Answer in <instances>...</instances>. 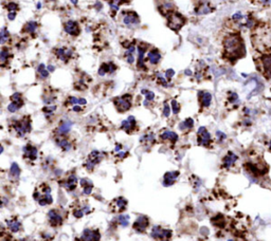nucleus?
Masks as SVG:
<instances>
[{
    "label": "nucleus",
    "mask_w": 271,
    "mask_h": 241,
    "mask_svg": "<svg viewBox=\"0 0 271 241\" xmlns=\"http://www.w3.org/2000/svg\"><path fill=\"white\" fill-rule=\"evenodd\" d=\"M223 47H225L226 52L230 56H239L243 51V43L242 39L238 35H229L226 37L223 41Z\"/></svg>",
    "instance_id": "obj_1"
},
{
    "label": "nucleus",
    "mask_w": 271,
    "mask_h": 241,
    "mask_svg": "<svg viewBox=\"0 0 271 241\" xmlns=\"http://www.w3.org/2000/svg\"><path fill=\"white\" fill-rule=\"evenodd\" d=\"M13 128L18 136H23L26 133L31 131V122L29 118H23L21 121H17L14 123Z\"/></svg>",
    "instance_id": "obj_2"
},
{
    "label": "nucleus",
    "mask_w": 271,
    "mask_h": 241,
    "mask_svg": "<svg viewBox=\"0 0 271 241\" xmlns=\"http://www.w3.org/2000/svg\"><path fill=\"white\" fill-rule=\"evenodd\" d=\"M114 105L121 112L129 110V108L131 107V96L129 94L128 95L126 94V95H123L121 98H116L114 99Z\"/></svg>",
    "instance_id": "obj_3"
},
{
    "label": "nucleus",
    "mask_w": 271,
    "mask_h": 241,
    "mask_svg": "<svg viewBox=\"0 0 271 241\" xmlns=\"http://www.w3.org/2000/svg\"><path fill=\"white\" fill-rule=\"evenodd\" d=\"M171 232L168 230H164L161 226H154L151 230V237L154 239L161 240V241H167L171 238Z\"/></svg>",
    "instance_id": "obj_4"
},
{
    "label": "nucleus",
    "mask_w": 271,
    "mask_h": 241,
    "mask_svg": "<svg viewBox=\"0 0 271 241\" xmlns=\"http://www.w3.org/2000/svg\"><path fill=\"white\" fill-rule=\"evenodd\" d=\"M102 159H103V155H102L100 151L94 150V151H92V152L90 153V155H89L88 160H87V162L84 164V166H85L87 169L91 170L94 166H95V164L101 162Z\"/></svg>",
    "instance_id": "obj_5"
},
{
    "label": "nucleus",
    "mask_w": 271,
    "mask_h": 241,
    "mask_svg": "<svg viewBox=\"0 0 271 241\" xmlns=\"http://www.w3.org/2000/svg\"><path fill=\"white\" fill-rule=\"evenodd\" d=\"M184 23V18L181 16L180 14H173L170 16V19H168V27L174 30V31H178Z\"/></svg>",
    "instance_id": "obj_6"
},
{
    "label": "nucleus",
    "mask_w": 271,
    "mask_h": 241,
    "mask_svg": "<svg viewBox=\"0 0 271 241\" xmlns=\"http://www.w3.org/2000/svg\"><path fill=\"white\" fill-rule=\"evenodd\" d=\"M126 206H127V201H126L124 198H122V197L116 198L112 202L109 204L110 210H112V212H116V213H118V212L119 213L123 212V210L126 208Z\"/></svg>",
    "instance_id": "obj_7"
},
{
    "label": "nucleus",
    "mask_w": 271,
    "mask_h": 241,
    "mask_svg": "<svg viewBox=\"0 0 271 241\" xmlns=\"http://www.w3.org/2000/svg\"><path fill=\"white\" fill-rule=\"evenodd\" d=\"M198 144L202 146H209L211 143V135L205 127H200L198 129Z\"/></svg>",
    "instance_id": "obj_8"
},
{
    "label": "nucleus",
    "mask_w": 271,
    "mask_h": 241,
    "mask_svg": "<svg viewBox=\"0 0 271 241\" xmlns=\"http://www.w3.org/2000/svg\"><path fill=\"white\" fill-rule=\"evenodd\" d=\"M100 238L101 235L99 233V231L87 228V230L84 231L81 239L82 241H100Z\"/></svg>",
    "instance_id": "obj_9"
},
{
    "label": "nucleus",
    "mask_w": 271,
    "mask_h": 241,
    "mask_svg": "<svg viewBox=\"0 0 271 241\" xmlns=\"http://www.w3.org/2000/svg\"><path fill=\"white\" fill-rule=\"evenodd\" d=\"M147 226H148V219L145 216H140V217L135 221V223H133V230L138 233H143Z\"/></svg>",
    "instance_id": "obj_10"
},
{
    "label": "nucleus",
    "mask_w": 271,
    "mask_h": 241,
    "mask_svg": "<svg viewBox=\"0 0 271 241\" xmlns=\"http://www.w3.org/2000/svg\"><path fill=\"white\" fill-rule=\"evenodd\" d=\"M123 22H124V24H126L127 27H135V26H138L140 20H139L137 14L127 13L123 17Z\"/></svg>",
    "instance_id": "obj_11"
},
{
    "label": "nucleus",
    "mask_w": 271,
    "mask_h": 241,
    "mask_svg": "<svg viewBox=\"0 0 271 241\" xmlns=\"http://www.w3.org/2000/svg\"><path fill=\"white\" fill-rule=\"evenodd\" d=\"M55 55L58 59H61V60L63 61H68V59L70 58L71 55H72V50L70 49H64V48H61V49H56L55 50Z\"/></svg>",
    "instance_id": "obj_12"
},
{
    "label": "nucleus",
    "mask_w": 271,
    "mask_h": 241,
    "mask_svg": "<svg viewBox=\"0 0 271 241\" xmlns=\"http://www.w3.org/2000/svg\"><path fill=\"white\" fill-rule=\"evenodd\" d=\"M116 70V66L113 63H108V64H101L100 69H99V75L104 76L105 74H112L114 71Z\"/></svg>",
    "instance_id": "obj_13"
},
{
    "label": "nucleus",
    "mask_w": 271,
    "mask_h": 241,
    "mask_svg": "<svg viewBox=\"0 0 271 241\" xmlns=\"http://www.w3.org/2000/svg\"><path fill=\"white\" fill-rule=\"evenodd\" d=\"M23 156L31 161L36 160L37 158V149L32 145H27L23 147Z\"/></svg>",
    "instance_id": "obj_14"
},
{
    "label": "nucleus",
    "mask_w": 271,
    "mask_h": 241,
    "mask_svg": "<svg viewBox=\"0 0 271 241\" xmlns=\"http://www.w3.org/2000/svg\"><path fill=\"white\" fill-rule=\"evenodd\" d=\"M179 177V171H171V172H166L163 178V185L164 186H170L174 184L176 179Z\"/></svg>",
    "instance_id": "obj_15"
},
{
    "label": "nucleus",
    "mask_w": 271,
    "mask_h": 241,
    "mask_svg": "<svg viewBox=\"0 0 271 241\" xmlns=\"http://www.w3.org/2000/svg\"><path fill=\"white\" fill-rule=\"evenodd\" d=\"M135 127H136V118H133V116H129L127 120L122 122L121 128L123 129V130H125L126 132L133 131V129H135Z\"/></svg>",
    "instance_id": "obj_16"
},
{
    "label": "nucleus",
    "mask_w": 271,
    "mask_h": 241,
    "mask_svg": "<svg viewBox=\"0 0 271 241\" xmlns=\"http://www.w3.org/2000/svg\"><path fill=\"white\" fill-rule=\"evenodd\" d=\"M65 31L66 33L70 34V35H78V26L75 21L69 20L65 23Z\"/></svg>",
    "instance_id": "obj_17"
},
{
    "label": "nucleus",
    "mask_w": 271,
    "mask_h": 241,
    "mask_svg": "<svg viewBox=\"0 0 271 241\" xmlns=\"http://www.w3.org/2000/svg\"><path fill=\"white\" fill-rule=\"evenodd\" d=\"M237 159H238V156L235 155V153H233V152H228V155L225 156V158H223V167H226V168H229V167H231V166L233 165V164H234L236 161H237Z\"/></svg>",
    "instance_id": "obj_18"
},
{
    "label": "nucleus",
    "mask_w": 271,
    "mask_h": 241,
    "mask_svg": "<svg viewBox=\"0 0 271 241\" xmlns=\"http://www.w3.org/2000/svg\"><path fill=\"white\" fill-rule=\"evenodd\" d=\"M49 221H50V223L53 226H56V225H61V216L59 215L58 213L56 212V210H51V212H49Z\"/></svg>",
    "instance_id": "obj_19"
},
{
    "label": "nucleus",
    "mask_w": 271,
    "mask_h": 241,
    "mask_svg": "<svg viewBox=\"0 0 271 241\" xmlns=\"http://www.w3.org/2000/svg\"><path fill=\"white\" fill-rule=\"evenodd\" d=\"M160 139H162L163 141H171V143H175L178 140V135L171 130H165L160 135Z\"/></svg>",
    "instance_id": "obj_20"
},
{
    "label": "nucleus",
    "mask_w": 271,
    "mask_h": 241,
    "mask_svg": "<svg viewBox=\"0 0 271 241\" xmlns=\"http://www.w3.org/2000/svg\"><path fill=\"white\" fill-rule=\"evenodd\" d=\"M7 227H9V230L11 231V232L17 233V232H19V231H20L21 224H20V222L16 219V218H13V219L7 220Z\"/></svg>",
    "instance_id": "obj_21"
},
{
    "label": "nucleus",
    "mask_w": 271,
    "mask_h": 241,
    "mask_svg": "<svg viewBox=\"0 0 271 241\" xmlns=\"http://www.w3.org/2000/svg\"><path fill=\"white\" fill-rule=\"evenodd\" d=\"M147 59L150 64H157L161 60V54L159 53L157 50H151L150 53L147 54Z\"/></svg>",
    "instance_id": "obj_22"
},
{
    "label": "nucleus",
    "mask_w": 271,
    "mask_h": 241,
    "mask_svg": "<svg viewBox=\"0 0 271 241\" xmlns=\"http://www.w3.org/2000/svg\"><path fill=\"white\" fill-rule=\"evenodd\" d=\"M262 64H263V68H264L266 75L271 77V55H267L263 57Z\"/></svg>",
    "instance_id": "obj_23"
},
{
    "label": "nucleus",
    "mask_w": 271,
    "mask_h": 241,
    "mask_svg": "<svg viewBox=\"0 0 271 241\" xmlns=\"http://www.w3.org/2000/svg\"><path fill=\"white\" fill-rule=\"evenodd\" d=\"M200 99H201V104H202L203 107H209L212 103V95L209 92H200Z\"/></svg>",
    "instance_id": "obj_24"
},
{
    "label": "nucleus",
    "mask_w": 271,
    "mask_h": 241,
    "mask_svg": "<svg viewBox=\"0 0 271 241\" xmlns=\"http://www.w3.org/2000/svg\"><path fill=\"white\" fill-rule=\"evenodd\" d=\"M81 184H82V186H83V188H84V193H86V195L91 193V192H92V188H93V184H92V182H91L90 180H88V179H82Z\"/></svg>",
    "instance_id": "obj_25"
},
{
    "label": "nucleus",
    "mask_w": 271,
    "mask_h": 241,
    "mask_svg": "<svg viewBox=\"0 0 271 241\" xmlns=\"http://www.w3.org/2000/svg\"><path fill=\"white\" fill-rule=\"evenodd\" d=\"M76 183H78V179H76L75 176H70L68 178V180H67L66 188L71 192V190H73L76 187Z\"/></svg>",
    "instance_id": "obj_26"
},
{
    "label": "nucleus",
    "mask_w": 271,
    "mask_h": 241,
    "mask_svg": "<svg viewBox=\"0 0 271 241\" xmlns=\"http://www.w3.org/2000/svg\"><path fill=\"white\" fill-rule=\"evenodd\" d=\"M144 55H145V49L142 47H138V67L143 68L144 67Z\"/></svg>",
    "instance_id": "obj_27"
},
{
    "label": "nucleus",
    "mask_w": 271,
    "mask_h": 241,
    "mask_svg": "<svg viewBox=\"0 0 271 241\" xmlns=\"http://www.w3.org/2000/svg\"><path fill=\"white\" fill-rule=\"evenodd\" d=\"M57 145L65 151H68L71 149V144L68 140H66V139H59V140L57 141Z\"/></svg>",
    "instance_id": "obj_28"
},
{
    "label": "nucleus",
    "mask_w": 271,
    "mask_h": 241,
    "mask_svg": "<svg viewBox=\"0 0 271 241\" xmlns=\"http://www.w3.org/2000/svg\"><path fill=\"white\" fill-rule=\"evenodd\" d=\"M71 126H72V123H71V122H68V121L64 122V123L61 124V126H59V128H58V132L61 133V135H65V133H67L69 130H70V129H71Z\"/></svg>",
    "instance_id": "obj_29"
},
{
    "label": "nucleus",
    "mask_w": 271,
    "mask_h": 241,
    "mask_svg": "<svg viewBox=\"0 0 271 241\" xmlns=\"http://www.w3.org/2000/svg\"><path fill=\"white\" fill-rule=\"evenodd\" d=\"M211 12H212V9L208 6V3H203V4H201L199 7H198V10L196 11V13H197L198 15H205V14L211 13Z\"/></svg>",
    "instance_id": "obj_30"
},
{
    "label": "nucleus",
    "mask_w": 271,
    "mask_h": 241,
    "mask_svg": "<svg viewBox=\"0 0 271 241\" xmlns=\"http://www.w3.org/2000/svg\"><path fill=\"white\" fill-rule=\"evenodd\" d=\"M9 37H10V33L9 31L6 28H2L1 32H0V43L2 44H6V40H9Z\"/></svg>",
    "instance_id": "obj_31"
},
{
    "label": "nucleus",
    "mask_w": 271,
    "mask_h": 241,
    "mask_svg": "<svg viewBox=\"0 0 271 241\" xmlns=\"http://www.w3.org/2000/svg\"><path fill=\"white\" fill-rule=\"evenodd\" d=\"M86 99L84 98H74V96H71L68 99V104H73V105H86Z\"/></svg>",
    "instance_id": "obj_32"
},
{
    "label": "nucleus",
    "mask_w": 271,
    "mask_h": 241,
    "mask_svg": "<svg viewBox=\"0 0 271 241\" xmlns=\"http://www.w3.org/2000/svg\"><path fill=\"white\" fill-rule=\"evenodd\" d=\"M37 27H38V24H37V22L35 21H30L27 23L26 28H24V30H26V32H28V33H34V32L36 31Z\"/></svg>",
    "instance_id": "obj_33"
},
{
    "label": "nucleus",
    "mask_w": 271,
    "mask_h": 241,
    "mask_svg": "<svg viewBox=\"0 0 271 241\" xmlns=\"http://www.w3.org/2000/svg\"><path fill=\"white\" fill-rule=\"evenodd\" d=\"M38 73L40 74V77L41 78H47L49 76V71L48 69H46V66L43 64H39L38 67Z\"/></svg>",
    "instance_id": "obj_34"
},
{
    "label": "nucleus",
    "mask_w": 271,
    "mask_h": 241,
    "mask_svg": "<svg viewBox=\"0 0 271 241\" xmlns=\"http://www.w3.org/2000/svg\"><path fill=\"white\" fill-rule=\"evenodd\" d=\"M194 126V121L192 118H186L183 123L180 124V129H190Z\"/></svg>",
    "instance_id": "obj_35"
},
{
    "label": "nucleus",
    "mask_w": 271,
    "mask_h": 241,
    "mask_svg": "<svg viewBox=\"0 0 271 241\" xmlns=\"http://www.w3.org/2000/svg\"><path fill=\"white\" fill-rule=\"evenodd\" d=\"M141 142H142V143L154 144V142H155V136H154L153 133H150V135H145L144 136H142V138H141Z\"/></svg>",
    "instance_id": "obj_36"
},
{
    "label": "nucleus",
    "mask_w": 271,
    "mask_h": 241,
    "mask_svg": "<svg viewBox=\"0 0 271 241\" xmlns=\"http://www.w3.org/2000/svg\"><path fill=\"white\" fill-rule=\"evenodd\" d=\"M9 55H10L9 50H7V49H2L1 53H0V63H1V64H3L7 60Z\"/></svg>",
    "instance_id": "obj_37"
},
{
    "label": "nucleus",
    "mask_w": 271,
    "mask_h": 241,
    "mask_svg": "<svg viewBox=\"0 0 271 241\" xmlns=\"http://www.w3.org/2000/svg\"><path fill=\"white\" fill-rule=\"evenodd\" d=\"M22 106V104L20 103H16V102H12L11 104H10L9 106H7V110L10 111V112H15V111H17L19 108Z\"/></svg>",
    "instance_id": "obj_38"
},
{
    "label": "nucleus",
    "mask_w": 271,
    "mask_h": 241,
    "mask_svg": "<svg viewBox=\"0 0 271 241\" xmlns=\"http://www.w3.org/2000/svg\"><path fill=\"white\" fill-rule=\"evenodd\" d=\"M121 3H122V0H111V1L109 2V6H110L112 11L116 12V11H119V9H120Z\"/></svg>",
    "instance_id": "obj_39"
},
{
    "label": "nucleus",
    "mask_w": 271,
    "mask_h": 241,
    "mask_svg": "<svg viewBox=\"0 0 271 241\" xmlns=\"http://www.w3.org/2000/svg\"><path fill=\"white\" fill-rule=\"evenodd\" d=\"M10 172H11L12 176H15V177H18L19 176V172H20V169H19L18 165H17L16 163H13L11 166V168H10Z\"/></svg>",
    "instance_id": "obj_40"
},
{
    "label": "nucleus",
    "mask_w": 271,
    "mask_h": 241,
    "mask_svg": "<svg viewBox=\"0 0 271 241\" xmlns=\"http://www.w3.org/2000/svg\"><path fill=\"white\" fill-rule=\"evenodd\" d=\"M142 94L145 95V101H147V102L153 101L154 98H155V94H154V92L148 91V90H144V89L142 90Z\"/></svg>",
    "instance_id": "obj_41"
},
{
    "label": "nucleus",
    "mask_w": 271,
    "mask_h": 241,
    "mask_svg": "<svg viewBox=\"0 0 271 241\" xmlns=\"http://www.w3.org/2000/svg\"><path fill=\"white\" fill-rule=\"evenodd\" d=\"M157 81H158V83L160 84V85H162L164 87L168 86L167 81H166V77H164L162 74H157Z\"/></svg>",
    "instance_id": "obj_42"
},
{
    "label": "nucleus",
    "mask_w": 271,
    "mask_h": 241,
    "mask_svg": "<svg viewBox=\"0 0 271 241\" xmlns=\"http://www.w3.org/2000/svg\"><path fill=\"white\" fill-rule=\"evenodd\" d=\"M119 222H120V224L122 225V226H126V225L128 224V221H129V217L128 216H120L119 217Z\"/></svg>",
    "instance_id": "obj_43"
},
{
    "label": "nucleus",
    "mask_w": 271,
    "mask_h": 241,
    "mask_svg": "<svg viewBox=\"0 0 271 241\" xmlns=\"http://www.w3.org/2000/svg\"><path fill=\"white\" fill-rule=\"evenodd\" d=\"M125 57H126V60H127L128 64H133V63H135V56H133V53H130V52L126 51Z\"/></svg>",
    "instance_id": "obj_44"
},
{
    "label": "nucleus",
    "mask_w": 271,
    "mask_h": 241,
    "mask_svg": "<svg viewBox=\"0 0 271 241\" xmlns=\"http://www.w3.org/2000/svg\"><path fill=\"white\" fill-rule=\"evenodd\" d=\"M171 109H173L174 114H177L179 112V109H180L179 104L175 101V99H173V101H171Z\"/></svg>",
    "instance_id": "obj_45"
},
{
    "label": "nucleus",
    "mask_w": 271,
    "mask_h": 241,
    "mask_svg": "<svg viewBox=\"0 0 271 241\" xmlns=\"http://www.w3.org/2000/svg\"><path fill=\"white\" fill-rule=\"evenodd\" d=\"M229 102L230 103H237L238 102V95L237 93L235 92H230V94H229Z\"/></svg>",
    "instance_id": "obj_46"
},
{
    "label": "nucleus",
    "mask_w": 271,
    "mask_h": 241,
    "mask_svg": "<svg viewBox=\"0 0 271 241\" xmlns=\"http://www.w3.org/2000/svg\"><path fill=\"white\" fill-rule=\"evenodd\" d=\"M243 18H245V16H243V15L242 13H240V12H237V13L233 14V16H232V19H233V20H234V21H236V22L243 20Z\"/></svg>",
    "instance_id": "obj_47"
},
{
    "label": "nucleus",
    "mask_w": 271,
    "mask_h": 241,
    "mask_svg": "<svg viewBox=\"0 0 271 241\" xmlns=\"http://www.w3.org/2000/svg\"><path fill=\"white\" fill-rule=\"evenodd\" d=\"M56 109V106H49V107H44V108L43 109L44 112L47 114V115H49V114H52L55 111Z\"/></svg>",
    "instance_id": "obj_48"
},
{
    "label": "nucleus",
    "mask_w": 271,
    "mask_h": 241,
    "mask_svg": "<svg viewBox=\"0 0 271 241\" xmlns=\"http://www.w3.org/2000/svg\"><path fill=\"white\" fill-rule=\"evenodd\" d=\"M11 99H12V102H16V103L23 104V103H22V99H21V95L19 93H14L13 95L11 96Z\"/></svg>",
    "instance_id": "obj_49"
},
{
    "label": "nucleus",
    "mask_w": 271,
    "mask_h": 241,
    "mask_svg": "<svg viewBox=\"0 0 271 241\" xmlns=\"http://www.w3.org/2000/svg\"><path fill=\"white\" fill-rule=\"evenodd\" d=\"M171 107H170V105L168 104H165L164 105V108H163V115L165 116V118H168L171 114Z\"/></svg>",
    "instance_id": "obj_50"
},
{
    "label": "nucleus",
    "mask_w": 271,
    "mask_h": 241,
    "mask_svg": "<svg viewBox=\"0 0 271 241\" xmlns=\"http://www.w3.org/2000/svg\"><path fill=\"white\" fill-rule=\"evenodd\" d=\"M6 9L9 10V12H15L17 9H18V6H17L15 2H10L6 6Z\"/></svg>",
    "instance_id": "obj_51"
},
{
    "label": "nucleus",
    "mask_w": 271,
    "mask_h": 241,
    "mask_svg": "<svg viewBox=\"0 0 271 241\" xmlns=\"http://www.w3.org/2000/svg\"><path fill=\"white\" fill-rule=\"evenodd\" d=\"M175 75V71L173 70V69H168V70H166L165 72V77L166 79H168V81H171V77Z\"/></svg>",
    "instance_id": "obj_52"
},
{
    "label": "nucleus",
    "mask_w": 271,
    "mask_h": 241,
    "mask_svg": "<svg viewBox=\"0 0 271 241\" xmlns=\"http://www.w3.org/2000/svg\"><path fill=\"white\" fill-rule=\"evenodd\" d=\"M216 136H217V139H218V140H219V141H223L226 138H227L225 133L221 132V131H217V132H216Z\"/></svg>",
    "instance_id": "obj_53"
},
{
    "label": "nucleus",
    "mask_w": 271,
    "mask_h": 241,
    "mask_svg": "<svg viewBox=\"0 0 271 241\" xmlns=\"http://www.w3.org/2000/svg\"><path fill=\"white\" fill-rule=\"evenodd\" d=\"M15 17H16V12H10L9 15H7V18H9L10 20H14Z\"/></svg>",
    "instance_id": "obj_54"
},
{
    "label": "nucleus",
    "mask_w": 271,
    "mask_h": 241,
    "mask_svg": "<svg viewBox=\"0 0 271 241\" xmlns=\"http://www.w3.org/2000/svg\"><path fill=\"white\" fill-rule=\"evenodd\" d=\"M73 111H82V107L79 106V105H74V107H73Z\"/></svg>",
    "instance_id": "obj_55"
},
{
    "label": "nucleus",
    "mask_w": 271,
    "mask_h": 241,
    "mask_svg": "<svg viewBox=\"0 0 271 241\" xmlns=\"http://www.w3.org/2000/svg\"><path fill=\"white\" fill-rule=\"evenodd\" d=\"M48 71L49 72H53L54 71V67L51 66V64H50V66H48Z\"/></svg>",
    "instance_id": "obj_56"
},
{
    "label": "nucleus",
    "mask_w": 271,
    "mask_h": 241,
    "mask_svg": "<svg viewBox=\"0 0 271 241\" xmlns=\"http://www.w3.org/2000/svg\"><path fill=\"white\" fill-rule=\"evenodd\" d=\"M184 73L188 74V75H191V74H192V71H191V70H185Z\"/></svg>",
    "instance_id": "obj_57"
},
{
    "label": "nucleus",
    "mask_w": 271,
    "mask_h": 241,
    "mask_svg": "<svg viewBox=\"0 0 271 241\" xmlns=\"http://www.w3.org/2000/svg\"><path fill=\"white\" fill-rule=\"evenodd\" d=\"M71 2L73 4H76V3H78V0H71Z\"/></svg>",
    "instance_id": "obj_58"
},
{
    "label": "nucleus",
    "mask_w": 271,
    "mask_h": 241,
    "mask_svg": "<svg viewBox=\"0 0 271 241\" xmlns=\"http://www.w3.org/2000/svg\"><path fill=\"white\" fill-rule=\"evenodd\" d=\"M41 7V3H37V9H40Z\"/></svg>",
    "instance_id": "obj_59"
},
{
    "label": "nucleus",
    "mask_w": 271,
    "mask_h": 241,
    "mask_svg": "<svg viewBox=\"0 0 271 241\" xmlns=\"http://www.w3.org/2000/svg\"><path fill=\"white\" fill-rule=\"evenodd\" d=\"M269 149H270V151H271V141H270V148Z\"/></svg>",
    "instance_id": "obj_60"
},
{
    "label": "nucleus",
    "mask_w": 271,
    "mask_h": 241,
    "mask_svg": "<svg viewBox=\"0 0 271 241\" xmlns=\"http://www.w3.org/2000/svg\"><path fill=\"white\" fill-rule=\"evenodd\" d=\"M50 1H54V0H50Z\"/></svg>",
    "instance_id": "obj_61"
},
{
    "label": "nucleus",
    "mask_w": 271,
    "mask_h": 241,
    "mask_svg": "<svg viewBox=\"0 0 271 241\" xmlns=\"http://www.w3.org/2000/svg\"><path fill=\"white\" fill-rule=\"evenodd\" d=\"M270 3H271V0H270Z\"/></svg>",
    "instance_id": "obj_62"
}]
</instances>
